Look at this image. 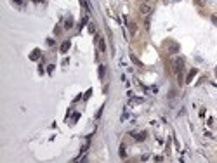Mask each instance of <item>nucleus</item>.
<instances>
[{
	"mask_svg": "<svg viewBox=\"0 0 217 163\" xmlns=\"http://www.w3.org/2000/svg\"><path fill=\"white\" fill-rule=\"evenodd\" d=\"M102 75H104V66H101V68H99V76H102Z\"/></svg>",
	"mask_w": 217,
	"mask_h": 163,
	"instance_id": "nucleus-12",
	"label": "nucleus"
},
{
	"mask_svg": "<svg viewBox=\"0 0 217 163\" xmlns=\"http://www.w3.org/2000/svg\"><path fill=\"white\" fill-rule=\"evenodd\" d=\"M97 42H99V49H101V50H104V49H106V45H104V40H102V38H97Z\"/></svg>",
	"mask_w": 217,
	"mask_h": 163,
	"instance_id": "nucleus-7",
	"label": "nucleus"
},
{
	"mask_svg": "<svg viewBox=\"0 0 217 163\" xmlns=\"http://www.w3.org/2000/svg\"><path fill=\"white\" fill-rule=\"evenodd\" d=\"M196 4H198V5H203V0H196Z\"/></svg>",
	"mask_w": 217,
	"mask_h": 163,
	"instance_id": "nucleus-13",
	"label": "nucleus"
},
{
	"mask_svg": "<svg viewBox=\"0 0 217 163\" xmlns=\"http://www.w3.org/2000/svg\"><path fill=\"white\" fill-rule=\"evenodd\" d=\"M177 49H179L177 43H172V47H170V52H177Z\"/></svg>",
	"mask_w": 217,
	"mask_h": 163,
	"instance_id": "nucleus-9",
	"label": "nucleus"
},
{
	"mask_svg": "<svg viewBox=\"0 0 217 163\" xmlns=\"http://www.w3.org/2000/svg\"><path fill=\"white\" fill-rule=\"evenodd\" d=\"M128 28H130V35H136V31H137V25H136V23H128Z\"/></svg>",
	"mask_w": 217,
	"mask_h": 163,
	"instance_id": "nucleus-3",
	"label": "nucleus"
},
{
	"mask_svg": "<svg viewBox=\"0 0 217 163\" xmlns=\"http://www.w3.org/2000/svg\"><path fill=\"white\" fill-rule=\"evenodd\" d=\"M134 136L137 137V141H144V137H146V134L142 132V134H134Z\"/></svg>",
	"mask_w": 217,
	"mask_h": 163,
	"instance_id": "nucleus-8",
	"label": "nucleus"
},
{
	"mask_svg": "<svg viewBox=\"0 0 217 163\" xmlns=\"http://www.w3.org/2000/svg\"><path fill=\"white\" fill-rule=\"evenodd\" d=\"M71 25H73V21H71V19H68V21H66V28L70 30V28H71Z\"/></svg>",
	"mask_w": 217,
	"mask_h": 163,
	"instance_id": "nucleus-10",
	"label": "nucleus"
},
{
	"mask_svg": "<svg viewBox=\"0 0 217 163\" xmlns=\"http://www.w3.org/2000/svg\"><path fill=\"white\" fill-rule=\"evenodd\" d=\"M146 2H148V0H146Z\"/></svg>",
	"mask_w": 217,
	"mask_h": 163,
	"instance_id": "nucleus-14",
	"label": "nucleus"
},
{
	"mask_svg": "<svg viewBox=\"0 0 217 163\" xmlns=\"http://www.w3.org/2000/svg\"><path fill=\"white\" fill-rule=\"evenodd\" d=\"M196 75V69H191L189 71V75H188V78H186V83H191V80H193V76Z\"/></svg>",
	"mask_w": 217,
	"mask_h": 163,
	"instance_id": "nucleus-4",
	"label": "nucleus"
},
{
	"mask_svg": "<svg viewBox=\"0 0 217 163\" xmlns=\"http://www.w3.org/2000/svg\"><path fill=\"white\" fill-rule=\"evenodd\" d=\"M68 49H70V40L63 42V45H61V52H66Z\"/></svg>",
	"mask_w": 217,
	"mask_h": 163,
	"instance_id": "nucleus-5",
	"label": "nucleus"
},
{
	"mask_svg": "<svg viewBox=\"0 0 217 163\" xmlns=\"http://www.w3.org/2000/svg\"><path fill=\"white\" fill-rule=\"evenodd\" d=\"M125 156H127V153H125V146L122 144V146H120V158H125Z\"/></svg>",
	"mask_w": 217,
	"mask_h": 163,
	"instance_id": "nucleus-6",
	"label": "nucleus"
},
{
	"mask_svg": "<svg viewBox=\"0 0 217 163\" xmlns=\"http://www.w3.org/2000/svg\"><path fill=\"white\" fill-rule=\"evenodd\" d=\"M182 68H184V59H182V57H177V59L174 61V71H176L177 75H181V73H182Z\"/></svg>",
	"mask_w": 217,
	"mask_h": 163,
	"instance_id": "nucleus-1",
	"label": "nucleus"
},
{
	"mask_svg": "<svg viewBox=\"0 0 217 163\" xmlns=\"http://www.w3.org/2000/svg\"><path fill=\"white\" fill-rule=\"evenodd\" d=\"M165 2H167V0H165Z\"/></svg>",
	"mask_w": 217,
	"mask_h": 163,
	"instance_id": "nucleus-15",
	"label": "nucleus"
},
{
	"mask_svg": "<svg viewBox=\"0 0 217 163\" xmlns=\"http://www.w3.org/2000/svg\"><path fill=\"white\" fill-rule=\"evenodd\" d=\"M212 21H214V25L217 26V14H212Z\"/></svg>",
	"mask_w": 217,
	"mask_h": 163,
	"instance_id": "nucleus-11",
	"label": "nucleus"
},
{
	"mask_svg": "<svg viewBox=\"0 0 217 163\" xmlns=\"http://www.w3.org/2000/svg\"><path fill=\"white\" fill-rule=\"evenodd\" d=\"M139 11L142 14H146V16H150V14H153V7H151V5H148V4H141Z\"/></svg>",
	"mask_w": 217,
	"mask_h": 163,
	"instance_id": "nucleus-2",
	"label": "nucleus"
}]
</instances>
